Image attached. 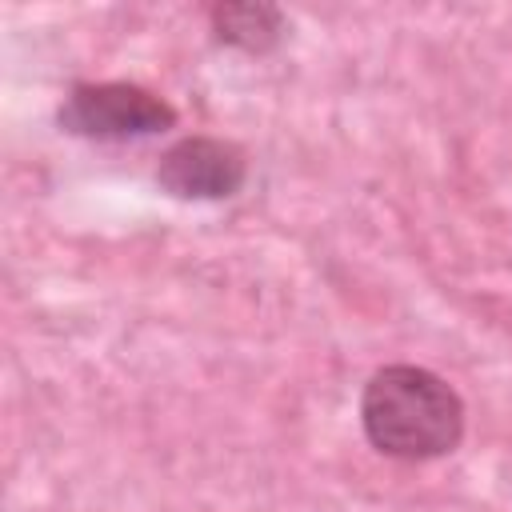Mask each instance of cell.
I'll return each mask as SVG.
<instances>
[{
	"label": "cell",
	"instance_id": "obj_1",
	"mask_svg": "<svg viewBox=\"0 0 512 512\" xmlns=\"http://www.w3.org/2000/svg\"><path fill=\"white\" fill-rule=\"evenodd\" d=\"M464 400L460 392L424 364H384L364 380L360 428L364 440L400 464L440 460L464 440Z\"/></svg>",
	"mask_w": 512,
	"mask_h": 512
},
{
	"label": "cell",
	"instance_id": "obj_2",
	"mask_svg": "<svg viewBox=\"0 0 512 512\" xmlns=\"http://www.w3.org/2000/svg\"><path fill=\"white\" fill-rule=\"evenodd\" d=\"M56 124L68 136L84 140H140L176 128V108L132 80H92L72 84L56 108Z\"/></svg>",
	"mask_w": 512,
	"mask_h": 512
},
{
	"label": "cell",
	"instance_id": "obj_3",
	"mask_svg": "<svg viewBox=\"0 0 512 512\" xmlns=\"http://www.w3.org/2000/svg\"><path fill=\"white\" fill-rule=\"evenodd\" d=\"M248 180V156L224 136H180L156 164V184L176 200H228Z\"/></svg>",
	"mask_w": 512,
	"mask_h": 512
},
{
	"label": "cell",
	"instance_id": "obj_4",
	"mask_svg": "<svg viewBox=\"0 0 512 512\" xmlns=\"http://www.w3.org/2000/svg\"><path fill=\"white\" fill-rule=\"evenodd\" d=\"M208 28H212V40L224 48L268 56L284 40L288 20L276 4H264V0H220L208 8Z\"/></svg>",
	"mask_w": 512,
	"mask_h": 512
}]
</instances>
